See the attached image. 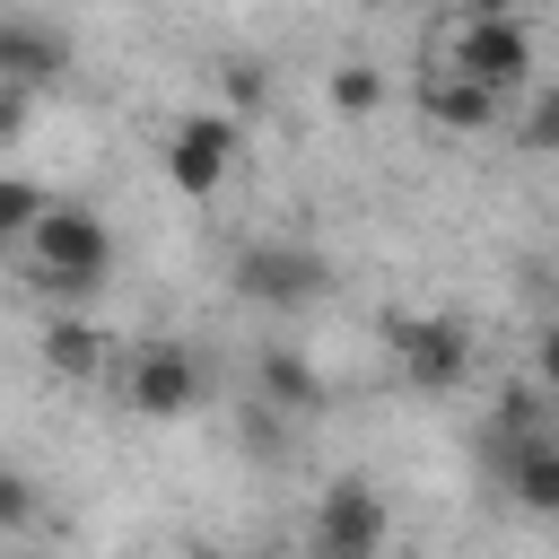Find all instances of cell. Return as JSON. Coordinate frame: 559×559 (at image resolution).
Wrapping results in <instances>:
<instances>
[{
  "mask_svg": "<svg viewBox=\"0 0 559 559\" xmlns=\"http://www.w3.org/2000/svg\"><path fill=\"white\" fill-rule=\"evenodd\" d=\"M227 157H236V131H227L218 114H192V122L166 140V175H175L183 201H210V192L227 183Z\"/></svg>",
  "mask_w": 559,
  "mask_h": 559,
  "instance_id": "obj_5",
  "label": "cell"
},
{
  "mask_svg": "<svg viewBox=\"0 0 559 559\" xmlns=\"http://www.w3.org/2000/svg\"><path fill=\"white\" fill-rule=\"evenodd\" d=\"M314 559H376L384 550V498L367 480H332L323 507H314V533H306Z\"/></svg>",
  "mask_w": 559,
  "mask_h": 559,
  "instance_id": "obj_2",
  "label": "cell"
},
{
  "mask_svg": "<svg viewBox=\"0 0 559 559\" xmlns=\"http://www.w3.org/2000/svg\"><path fill=\"white\" fill-rule=\"evenodd\" d=\"M524 148H559V87H542L524 105Z\"/></svg>",
  "mask_w": 559,
  "mask_h": 559,
  "instance_id": "obj_16",
  "label": "cell"
},
{
  "mask_svg": "<svg viewBox=\"0 0 559 559\" xmlns=\"http://www.w3.org/2000/svg\"><path fill=\"white\" fill-rule=\"evenodd\" d=\"M61 70H70V44H61L52 26H35V17H0V79H9V87L35 96V87H52Z\"/></svg>",
  "mask_w": 559,
  "mask_h": 559,
  "instance_id": "obj_7",
  "label": "cell"
},
{
  "mask_svg": "<svg viewBox=\"0 0 559 559\" xmlns=\"http://www.w3.org/2000/svg\"><path fill=\"white\" fill-rule=\"evenodd\" d=\"M17 122H26V87H9V79H0V140H9Z\"/></svg>",
  "mask_w": 559,
  "mask_h": 559,
  "instance_id": "obj_17",
  "label": "cell"
},
{
  "mask_svg": "<svg viewBox=\"0 0 559 559\" xmlns=\"http://www.w3.org/2000/svg\"><path fill=\"white\" fill-rule=\"evenodd\" d=\"M96 349H105V341H96L87 323H52V332H44V367H61V376H87Z\"/></svg>",
  "mask_w": 559,
  "mask_h": 559,
  "instance_id": "obj_12",
  "label": "cell"
},
{
  "mask_svg": "<svg viewBox=\"0 0 559 559\" xmlns=\"http://www.w3.org/2000/svg\"><path fill=\"white\" fill-rule=\"evenodd\" d=\"M393 341H402V376H411L419 393H445V384L472 376V332H463L454 314H419V323H402Z\"/></svg>",
  "mask_w": 559,
  "mask_h": 559,
  "instance_id": "obj_3",
  "label": "cell"
},
{
  "mask_svg": "<svg viewBox=\"0 0 559 559\" xmlns=\"http://www.w3.org/2000/svg\"><path fill=\"white\" fill-rule=\"evenodd\" d=\"M542 376L559 384V314H550V332H542Z\"/></svg>",
  "mask_w": 559,
  "mask_h": 559,
  "instance_id": "obj_18",
  "label": "cell"
},
{
  "mask_svg": "<svg viewBox=\"0 0 559 559\" xmlns=\"http://www.w3.org/2000/svg\"><path fill=\"white\" fill-rule=\"evenodd\" d=\"M463 17H515V0H463Z\"/></svg>",
  "mask_w": 559,
  "mask_h": 559,
  "instance_id": "obj_19",
  "label": "cell"
},
{
  "mask_svg": "<svg viewBox=\"0 0 559 559\" xmlns=\"http://www.w3.org/2000/svg\"><path fill=\"white\" fill-rule=\"evenodd\" d=\"M419 114L445 122V131H489V122H498V96H489L480 79H463V70H428V79H419Z\"/></svg>",
  "mask_w": 559,
  "mask_h": 559,
  "instance_id": "obj_9",
  "label": "cell"
},
{
  "mask_svg": "<svg viewBox=\"0 0 559 559\" xmlns=\"http://www.w3.org/2000/svg\"><path fill=\"white\" fill-rule=\"evenodd\" d=\"M0 559H44V550H0Z\"/></svg>",
  "mask_w": 559,
  "mask_h": 559,
  "instance_id": "obj_20",
  "label": "cell"
},
{
  "mask_svg": "<svg viewBox=\"0 0 559 559\" xmlns=\"http://www.w3.org/2000/svg\"><path fill=\"white\" fill-rule=\"evenodd\" d=\"M507 489L533 515H559V437H515L507 445Z\"/></svg>",
  "mask_w": 559,
  "mask_h": 559,
  "instance_id": "obj_10",
  "label": "cell"
},
{
  "mask_svg": "<svg viewBox=\"0 0 559 559\" xmlns=\"http://www.w3.org/2000/svg\"><path fill=\"white\" fill-rule=\"evenodd\" d=\"M26 245H35V288H52V297H87V288H105V271H114V236H105V218L79 210V201H52Z\"/></svg>",
  "mask_w": 559,
  "mask_h": 559,
  "instance_id": "obj_1",
  "label": "cell"
},
{
  "mask_svg": "<svg viewBox=\"0 0 559 559\" xmlns=\"http://www.w3.org/2000/svg\"><path fill=\"white\" fill-rule=\"evenodd\" d=\"M26 524H35V489H26V472L0 463V533H26Z\"/></svg>",
  "mask_w": 559,
  "mask_h": 559,
  "instance_id": "obj_15",
  "label": "cell"
},
{
  "mask_svg": "<svg viewBox=\"0 0 559 559\" xmlns=\"http://www.w3.org/2000/svg\"><path fill=\"white\" fill-rule=\"evenodd\" d=\"M454 70H463V79H480L489 96H507V87H524L533 44H524V26H515V17H472V26H463V44H454Z\"/></svg>",
  "mask_w": 559,
  "mask_h": 559,
  "instance_id": "obj_4",
  "label": "cell"
},
{
  "mask_svg": "<svg viewBox=\"0 0 559 559\" xmlns=\"http://www.w3.org/2000/svg\"><path fill=\"white\" fill-rule=\"evenodd\" d=\"M376 96H384V79H376L367 61H349V70H332V105H341V114H367Z\"/></svg>",
  "mask_w": 559,
  "mask_h": 559,
  "instance_id": "obj_14",
  "label": "cell"
},
{
  "mask_svg": "<svg viewBox=\"0 0 559 559\" xmlns=\"http://www.w3.org/2000/svg\"><path fill=\"white\" fill-rule=\"evenodd\" d=\"M44 210H52V201H44L26 175H0V245H9V236H35Z\"/></svg>",
  "mask_w": 559,
  "mask_h": 559,
  "instance_id": "obj_13",
  "label": "cell"
},
{
  "mask_svg": "<svg viewBox=\"0 0 559 559\" xmlns=\"http://www.w3.org/2000/svg\"><path fill=\"white\" fill-rule=\"evenodd\" d=\"M262 393H271L280 411H314V402H323V384H314V367H306L297 349H262Z\"/></svg>",
  "mask_w": 559,
  "mask_h": 559,
  "instance_id": "obj_11",
  "label": "cell"
},
{
  "mask_svg": "<svg viewBox=\"0 0 559 559\" xmlns=\"http://www.w3.org/2000/svg\"><path fill=\"white\" fill-rule=\"evenodd\" d=\"M131 411L140 419H175V411H192V393H201V376H192V358L175 349V341H148L140 358H131Z\"/></svg>",
  "mask_w": 559,
  "mask_h": 559,
  "instance_id": "obj_6",
  "label": "cell"
},
{
  "mask_svg": "<svg viewBox=\"0 0 559 559\" xmlns=\"http://www.w3.org/2000/svg\"><path fill=\"white\" fill-rule=\"evenodd\" d=\"M236 288H245V297H271V306H297V297H314V288H323V262H314V253L253 245V253L236 262Z\"/></svg>",
  "mask_w": 559,
  "mask_h": 559,
  "instance_id": "obj_8",
  "label": "cell"
}]
</instances>
